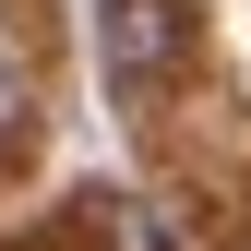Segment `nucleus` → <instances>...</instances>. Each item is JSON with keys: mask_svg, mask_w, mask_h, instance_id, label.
<instances>
[{"mask_svg": "<svg viewBox=\"0 0 251 251\" xmlns=\"http://www.w3.org/2000/svg\"><path fill=\"white\" fill-rule=\"evenodd\" d=\"M179 60H192V0H108L96 12V72H108V96H168L179 84Z\"/></svg>", "mask_w": 251, "mask_h": 251, "instance_id": "obj_1", "label": "nucleus"}]
</instances>
